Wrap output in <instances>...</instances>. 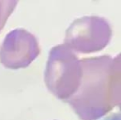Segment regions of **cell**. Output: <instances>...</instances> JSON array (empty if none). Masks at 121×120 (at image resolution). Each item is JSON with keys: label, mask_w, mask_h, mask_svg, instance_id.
<instances>
[{"label": "cell", "mask_w": 121, "mask_h": 120, "mask_svg": "<svg viewBox=\"0 0 121 120\" xmlns=\"http://www.w3.org/2000/svg\"><path fill=\"white\" fill-rule=\"evenodd\" d=\"M17 1H0V32L17 6Z\"/></svg>", "instance_id": "cell-5"}, {"label": "cell", "mask_w": 121, "mask_h": 120, "mask_svg": "<svg viewBox=\"0 0 121 120\" xmlns=\"http://www.w3.org/2000/svg\"><path fill=\"white\" fill-rule=\"evenodd\" d=\"M112 37V28L106 19L98 16H85L75 20L67 28L65 45L80 53H93L103 50Z\"/></svg>", "instance_id": "cell-3"}, {"label": "cell", "mask_w": 121, "mask_h": 120, "mask_svg": "<svg viewBox=\"0 0 121 120\" xmlns=\"http://www.w3.org/2000/svg\"><path fill=\"white\" fill-rule=\"evenodd\" d=\"M82 76L81 60L65 44L52 47L45 70V84L49 91L66 101L78 90Z\"/></svg>", "instance_id": "cell-2"}, {"label": "cell", "mask_w": 121, "mask_h": 120, "mask_svg": "<svg viewBox=\"0 0 121 120\" xmlns=\"http://www.w3.org/2000/svg\"><path fill=\"white\" fill-rule=\"evenodd\" d=\"M82 76L67 102L81 120H98L120 103V56L81 60Z\"/></svg>", "instance_id": "cell-1"}, {"label": "cell", "mask_w": 121, "mask_h": 120, "mask_svg": "<svg viewBox=\"0 0 121 120\" xmlns=\"http://www.w3.org/2000/svg\"><path fill=\"white\" fill-rule=\"evenodd\" d=\"M35 36L25 29L17 28L7 34L1 48L0 62L8 69L27 67L40 54Z\"/></svg>", "instance_id": "cell-4"}]
</instances>
